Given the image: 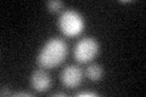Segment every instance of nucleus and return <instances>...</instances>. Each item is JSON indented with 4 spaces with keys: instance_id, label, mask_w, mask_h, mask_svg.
<instances>
[{
    "instance_id": "nucleus-1",
    "label": "nucleus",
    "mask_w": 146,
    "mask_h": 97,
    "mask_svg": "<svg viewBox=\"0 0 146 97\" xmlns=\"http://www.w3.org/2000/svg\"><path fill=\"white\" fill-rule=\"evenodd\" d=\"M67 55V45L60 38L49 39L38 55V63L43 68L57 67L65 61Z\"/></svg>"
},
{
    "instance_id": "nucleus-2",
    "label": "nucleus",
    "mask_w": 146,
    "mask_h": 97,
    "mask_svg": "<svg viewBox=\"0 0 146 97\" xmlns=\"http://www.w3.org/2000/svg\"><path fill=\"white\" fill-rule=\"evenodd\" d=\"M58 27L61 32L67 36L79 35L84 28V18L78 11L66 10L61 13L58 20Z\"/></svg>"
},
{
    "instance_id": "nucleus-3",
    "label": "nucleus",
    "mask_w": 146,
    "mask_h": 97,
    "mask_svg": "<svg viewBox=\"0 0 146 97\" xmlns=\"http://www.w3.org/2000/svg\"><path fill=\"white\" fill-rule=\"evenodd\" d=\"M99 53V43L94 38H83L74 46V58L79 63H88Z\"/></svg>"
},
{
    "instance_id": "nucleus-4",
    "label": "nucleus",
    "mask_w": 146,
    "mask_h": 97,
    "mask_svg": "<svg viewBox=\"0 0 146 97\" xmlns=\"http://www.w3.org/2000/svg\"><path fill=\"white\" fill-rule=\"evenodd\" d=\"M60 79L67 89H76L83 81V72L78 66H67L61 72Z\"/></svg>"
},
{
    "instance_id": "nucleus-5",
    "label": "nucleus",
    "mask_w": 146,
    "mask_h": 97,
    "mask_svg": "<svg viewBox=\"0 0 146 97\" xmlns=\"http://www.w3.org/2000/svg\"><path fill=\"white\" fill-rule=\"evenodd\" d=\"M31 86L33 87L35 91L44 92L50 89L51 86V78L43 69H36L32 73L31 77Z\"/></svg>"
},
{
    "instance_id": "nucleus-6",
    "label": "nucleus",
    "mask_w": 146,
    "mask_h": 97,
    "mask_svg": "<svg viewBox=\"0 0 146 97\" xmlns=\"http://www.w3.org/2000/svg\"><path fill=\"white\" fill-rule=\"evenodd\" d=\"M85 74H86V77L89 78V80L99 81L104 75V69H102V67L100 66V64L93 63V64H90V66L86 68Z\"/></svg>"
},
{
    "instance_id": "nucleus-7",
    "label": "nucleus",
    "mask_w": 146,
    "mask_h": 97,
    "mask_svg": "<svg viewBox=\"0 0 146 97\" xmlns=\"http://www.w3.org/2000/svg\"><path fill=\"white\" fill-rule=\"evenodd\" d=\"M46 5H48L49 11L56 12V11H60L61 9L63 7V3L62 1H58V0H51V1H49Z\"/></svg>"
},
{
    "instance_id": "nucleus-8",
    "label": "nucleus",
    "mask_w": 146,
    "mask_h": 97,
    "mask_svg": "<svg viewBox=\"0 0 146 97\" xmlns=\"http://www.w3.org/2000/svg\"><path fill=\"white\" fill-rule=\"evenodd\" d=\"M96 95L98 94H95V92H91V91H82L77 96H96Z\"/></svg>"
}]
</instances>
